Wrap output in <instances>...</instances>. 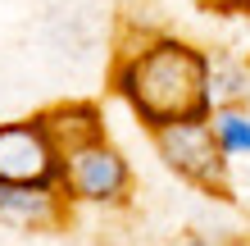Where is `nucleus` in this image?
<instances>
[{
	"label": "nucleus",
	"instance_id": "f257e3e1",
	"mask_svg": "<svg viewBox=\"0 0 250 246\" xmlns=\"http://www.w3.org/2000/svg\"><path fill=\"white\" fill-rule=\"evenodd\" d=\"M109 91L146 133L209 114V50L178 32H146L114 50Z\"/></svg>",
	"mask_w": 250,
	"mask_h": 246
},
{
	"label": "nucleus",
	"instance_id": "f03ea898",
	"mask_svg": "<svg viewBox=\"0 0 250 246\" xmlns=\"http://www.w3.org/2000/svg\"><path fill=\"white\" fill-rule=\"evenodd\" d=\"M155 141V155L173 178H182L187 187L196 192H209V196H228V173H232V160L218 151L214 141V128H209V114L200 119H182V123H168L150 133Z\"/></svg>",
	"mask_w": 250,
	"mask_h": 246
},
{
	"label": "nucleus",
	"instance_id": "7ed1b4c3",
	"mask_svg": "<svg viewBox=\"0 0 250 246\" xmlns=\"http://www.w3.org/2000/svg\"><path fill=\"white\" fill-rule=\"evenodd\" d=\"M64 196L68 205H91V210H123L137 192V173L132 160L114 141H91V146L73 151L64 160Z\"/></svg>",
	"mask_w": 250,
	"mask_h": 246
},
{
	"label": "nucleus",
	"instance_id": "20e7f679",
	"mask_svg": "<svg viewBox=\"0 0 250 246\" xmlns=\"http://www.w3.org/2000/svg\"><path fill=\"white\" fill-rule=\"evenodd\" d=\"M0 182H37V187L64 182V155L55 151L41 114L0 123Z\"/></svg>",
	"mask_w": 250,
	"mask_h": 246
},
{
	"label": "nucleus",
	"instance_id": "39448f33",
	"mask_svg": "<svg viewBox=\"0 0 250 246\" xmlns=\"http://www.w3.org/2000/svg\"><path fill=\"white\" fill-rule=\"evenodd\" d=\"M68 196L64 187H37V182H0V228L14 233H55L68 224Z\"/></svg>",
	"mask_w": 250,
	"mask_h": 246
},
{
	"label": "nucleus",
	"instance_id": "423d86ee",
	"mask_svg": "<svg viewBox=\"0 0 250 246\" xmlns=\"http://www.w3.org/2000/svg\"><path fill=\"white\" fill-rule=\"evenodd\" d=\"M41 123H46V133L55 141V151L68 155L91 146V141H105V110L96 105V100H82V96H68V100H55V105L37 110Z\"/></svg>",
	"mask_w": 250,
	"mask_h": 246
},
{
	"label": "nucleus",
	"instance_id": "0eeeda50",
	"mask_svg": "<svg viewBox=\"0 0 250 246\" xmlns=\"http://www.w3.org/2000/svg\"><path fill=\"white\" fill-rule=\"evenodd\" d=\"M214 105H250V55L209 50V110Z\"/></svg>",
	"mask_w": 250,
	"mask_h": 246
},
{
	"label": "nucleus",
	"instance_id": "6e6552de",
	"mask_svg": "<svg viewBox=\"0 0 250 246\" xmlns=\"http://www.w3.org/2000/svg\"><path fill=\"white\" fill-rule=\"evenodd\" d=\"M209 128L228 160H250V105H214Z\"/></svg>",
	"mask_w": 250,
	"mask_h": 246
},
{
	"label": "nucleus",
	"instance_id": "1a4fd4ad",
	"mask_svg": "<svg viewBox=\"0 0 250 246\" xmlns=\"http://www.w3.org/2000/svg\"><path fill=\"white\" fill-rule=\"evenodd\" d=\"M214 9H223V14H246L250 19V0H209Z\"/></svg>",
	"mask_w": 250,
	"mask_h": 246
},
{
	"label": "nucleus",
	"instance_id": "9d476101",
	"mask_svg": "<svg viewBox=\"0 0 250 246\" xmlns=\"http://www.w3.org/2000/svg\"><path fill=\"white\" fill-rule=\"evenodd\" d=\"M178 246H214V242L205 237V233H182V237H178Z\"/></svg>",
	"mask_w": 250,
	"mask_h": 246
},
{
	"label": "nucleus",
	"instance_id": "9b49d317",
	"mask_svg": "<svg viewBox=\"0 0 250 246\" xmlns=\"http://www.w3.org/2000/svg\"><path fill=\"white\" fill-rule=\"evenodd\" d=\"M237 246H250V242H237Z\"/></svg>",
	"mask_w": 250,
	"mask_h": 246
}]
</instances>
